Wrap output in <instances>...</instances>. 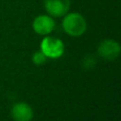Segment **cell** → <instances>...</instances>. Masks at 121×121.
<instances>
[{"instance_id": "6da1fadb", "label": "cell", "mask_w": 121, "mask_h": 121, "mask_svg": "<svg viewBox=\"0 0 121 121\" xmlns=\"http://www.w3.org/2000/svg\"><path fill=\"white\" fill-rule=\"evenodd\" d=\"M86 21L82 15L78 13L68 14L63 20V29L71 36H80L86 30Z\"/></svg>"}, {"instance_id": "7a4b0ae2", "label": "cell", "mask_w": 121, "mask_h": 121, "mask_svg": "<svg viewBox=\"0 0 121 121\" xmlns=\"http://www.w3.org/2000/svg\"><path fill=\"white\" fill-rule=\"evenodd\" d=\"M40 49L46 57L57 59L64 53V44L57 38L46 37L40 43Z\"/></svg>"}, {"instance_id": "3957f363", "label": "cell", "mask_w": 121, "mask_h": 121, "mask_svg": "<svg viewBox=\"0 0 121 121\" xmlns=\"http://www.w3.org/2000/svg\"><path fill=\"white\" fill-rule=\"evenodd\" d=\"M70 0H45V8L47 12L54 17L65 15L69 10Z\"/></svg>"}, {"instance_id": "277c9868", "label": "cell", "mask_w": 121, "mask_h": 121, "mask_svg": "<svg viewBox=\"0 0 121 121\" xmlns=\"http://www.w3.org/2000/svg\"><path fill=\"white\" fill-rule=\"evenodd\" d=\"M98 52L100 56L104 57L106 60H115L120 53L119 44L111 39L103 40L99 45Z\"/></svg>"}, {"instance_id": "5b68a950", "label": "cell", "mask_w": 121, "mask_h": 121, "mask_svg": "<svg viewBox=\"0 0 121 121\" xmlns=\"http://www.w3.org/2000/svg\"><path fill=\"white\" fill-rule=\"evenodd\" d=\"M54 28V21L51 17L47 15L37 16L33 21V29L37 34L45 35L49 34Z\"/></svg>"}, {"instance_id": "8992f818", "label": "cell", "mask_w": 121, "mask_h": 121, "mask_svg": "<svg viewBox=\"0 0 121 121\" xmlns=\"http://www.w3.org/2000/svg\"><path fill=\"white\" fill-rule=\"evenodd\" d=\"M12 117L15 121H31L33 118V111L27 103H17L12 108Z\"/></svg>"}, {"instance_id": "52a82bcc", "label": "cell", "mask_w": 121, "mask_h": 121, "mask_svg": "<svg viewBox=\"0 0 121 121\" xmlns=\"http://www.w3.org/2000/svg\"><path fill=\"white\" fill-rule=\"evenodd\" d=\"M32 60H33V63L35 65H43L45 62H46L47 57L43 52H36L33 54Z\"/></svg>"}, {"instance_id": "ba28073f", "label": "cell", "mask_w": 121, "mask_h": 121, "mask_svg": "<svg viewBox=\"0 0 121 121\" xmlns=\"http://www.w3.org/2000/svg\"><path fill=\"white\" fill-rule=\"evenodd\" d=\"M95 64H96V62H95V60L92 59L91 56H86L83 60V66L87 69L90 68V67H92Z\"/></svg>"}]
</instances>
